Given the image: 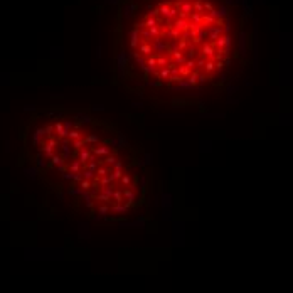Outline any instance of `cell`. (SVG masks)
<instances>
[{
  "mask_svg": "<svg viewBox=\"0 0 293 293\" xmlns=\"http://www.w3.org/2000/svg\"><path fill=\"white\" fill-rule=\"evenodd\" d=\"M243 12L234 0H120L113 76L146 99L191 101L241 67Z\"/></svg>",
  "mask_w": 293,
  "mask_h": 293,
  "instance_id": "cell-1",
  "label": "cell"
},
{
  "mask_svg": "<svg viewBox=\"0 0 293 293\" xmlns=\"http://www.w3.org/2000/svg\"><path fill=\"white\" fill-rule=\"evenodd\" d=\"M24 145L30 175L91 219H123L148 199V155L116 125L89 111L39 110Z\"/></svg>",
  "mask_w": 293,
  "mask_h": 293,
  "instance_id": "cell-2",
  "label": "cell"
}]
</instances>
